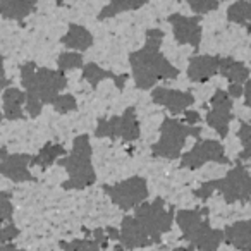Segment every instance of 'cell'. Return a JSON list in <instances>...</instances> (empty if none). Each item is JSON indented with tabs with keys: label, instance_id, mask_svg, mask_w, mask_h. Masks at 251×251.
Returning a JSON list of instances; mask_svg holds the SVG:
<instances>
[{
	"label": "cell",
	"instance_id": "74e56055",
	"mask_svg": "<svg viewBox=\"0 0 251 251\" xmlns=\"http://www.w3.org/2000/svg\"><path fill=\"white\" fill-rule=\"evenodd\" d=\"M105 230V234H108V239H115L117 241L119 239V230L117 229H114V227H107V229H103Z\"/></svg>",
	"mask_w": 251,
	"mask_h": 251
},
{
	"label": "cell",
	"instance_id": "cb8c5ba5",
	"mask_svg": "<svg viewBox=\"0 0 251 251\" xmlns=\"http://www.w3.org/2000/svg\"><path fill=\"white\" fill-rule=\"evenodd\" d=\"M251 18V5L248 0H237L227 9V19L234 25L248 26Z\"/></svg>",
	"mask_w": 251,
	"mask_h": 251
},
{
	"label": "cell",
	"instance_id": "836d02e7",
	"mask_svg": "<svg viewBox=\"0 0 251 251\" xmlns=\"http://www.w3.org/2000/svg\"><path fill=\"white\" fill-rule=\"evenodd\" d=\"M184 119H186V124L188 126H196L200 121H201L200 114L195 110H184Z\"/></svg>",
	"mask_w": 251,
	"mask_h": 251
},
{
	"label": "cell",
	"instance_id": "7402d4cb",
	"mask_svg": "<svg viewBox=\"0 0 251 251\" xmlns=\"http://www.w3.org/2000/svg\"><path fill=\"white\" fill-rule=\"evenodd\" d=\"M148 0H110L107 5L100 11L98 19L103 21V19L114 18V16L121 14V12H129V11H138L141 9Z\"/></svg>",
	"mask_w": 251,
	"mask_h": 251
},
{
	"label": "cell",
	"instance_id": "603a6c76",
	"mask_svg": "<svg viewBox=\"0 0 251 251\" xmlns=\"http://www.w3.org/2000/svg\"><path fill=\"white\" fill-rule=\"evenodd\" d=\"M66 150H64L62 145H53L47 143L42 150L36 153V157H31V165H38V167H49V165L55 164L57 158L64 157ZM29 165V167H31Z\"/></svg>",
	"mask_w": 251,
	"mask_h": 251
},
{
	"label": "cell",
	"instance_id": "d590c367",
	"mask_svg": "<svg viewBox=\"0 0 251 251\" xmlns=\"http://www.w3.org/2000/svg\"><path fill=\"white\" fill-rule=\"evenodd\" d=\"M95 234V239L98 243V246H105V243H107V236H105V230L103 229H95L93 230Z\"/></svg>",
	"mask_w": 251,
	"mask_h": 251
},
{
	"label": "cell",
	"instance_id": "7bdbcfd3",
	"mask_svg": "<svg viewBox=\"0 0 251 251\" xmlns=\"http://www.w3.org/2000/svg\"><path fill=\"white\" fill-rule=\"evenodd\" d=\"M2 119H4V114H2V112H0V122H2Z\"/></svg>",
	"mask_w": 251,
	"mask_h": 251
},
{
	"label": "cell",
	"instance_id": "3957f363",
	"mask_svg": "<svg viewBox=\"0 0 251 251\" xmlns=\"http://www.w3.org/2000/svg\"><path fill=\"white\" fill-rule=\"evenodd\" d=\"M91 153L93 150H91L90 138L86 134L77 136L73 143L71 155H64L59 160V165H62L69 176V179L62 182L64 189L67 191L69 189H84L95 184L97 174H95L93 164H91Z\"/></svg>",
	"mask_w": 251,
	"mask_h": 251
},
{
	"label": "cell",
	"instance_id": "ba28073f",
	"mask_svg": "<svg viewBox=\"0 0 251 251\" xmlns=\"http://www.w3.org/2000/svg\"><path fill=\"white\" fill-rule=\"evenodd\" d=\"M103 191L108 195V198L112 200L114 205H117L121 210L127 212V210H133L134 206H138L140 203H143L148 198V184L143 177L140 176H133V177H127L121 182H115V184H105Z\"/></svg>",
	"mask_w": 251,
	"mask_h": 251
},
{
	"label": "cell",
	"instance_id": "8d00e7d4",
	"mask_svg": "<svg viewBox=\"0 0 251 251\" xmlns=\"http://www.w3.org/2000/svg\"><path fill=\"white\" fill-rule=\"evenodd\" d=\"M126 81H127V74H115V79H114V83H115V86L119 88V90H122L124 88V84H126Z\"/></svg>",
	"mask_w": 251,
	"mask_h": 251
},
{
	"label": "cell",
	"instance_id": "60d3db41",
	"mask_svg": "<svg viewBox=\"0 0 251 251\" xmlns=\"http://www.w3.org/2000/svg\"><path fill=\"white\" fill-rule=\"evenodd\" d=\"M9 84H11V81H0V91H2V90H4V88H7L9 86Z\"/></svg>",
	"mask_w": 251,
	"mask_h": 251
},
{
	"label": "cell",
	"instance_id": "ac0fdd59",
	"mask_svg": "<svg viewBox=\"0 0 251 251\" xmlns=\"http://www.w3.org/2000/svg\"><path fill=\"white\" fill-rule=\"evenodd\" d=\"M25 91L19 88H7L2 97V103H4V117L7 121H21L25 119V112H23V105H25Z\"/></svg>",
	"mask_w": 251,
	"mask_h": 251
},
{
	"label": "cell",
	"instance_id": "1f68e13d",
	"mask_svg": "<svg viewBox=\"0 0 251 251\" xmlns=\"http://www.w3.org/2000/svg\"><path fill=\"white\" fill-rule=\"evenodd\" d=\"M237 136L241 140V145H243V153H241V158L243 160H248L251 155V148H250V141H251V127L248 122H241V127L237 131Z\"/></svg>",
	"mask_w": 251,
	"mask_h": 251
},
{
	"label": "cell",
	"instance_id": "e0dca14e",
	"mask_svg": "<svg viewBox=\"0 0 251 251\" xmlns=\"http://www.w3.org/2000/svg\"><path fill=\"white\" fill-rule=\"evenodd\" d=\"M38 0H0V16L12 21L26 19L36 7Z\"/></svg>",
	"mask_w": 251,
	"mask_h": 251
},
{
	"label": "cell",
	"instance_id": "7a4b0ae2",
	"mask_svg": "<svg viewBox=\"0 0 251 251\" xmlns=\"http://www.w3.org/2000/svg\"><path fill=\"white\" fill-rule=\"evenodd\" d=\"M206 217V206H201V210H179L176 213V222L191 248L200 251H215L224 243V230L210 227Z\"/></svg>",
	"mask_w": 251,
	"mask_h": 251
},
{
	"label": "cell",
	"instance_id": "8992f818",
	"mask_svg": "<svg viewBox=\"0 0 251 251\" xmlns=\"http://www.w3.org/2000/svg\"><path fill=\"white\" fill-rule=\"evenodd\" d=\"M201 134V127L200 126H188L182 122L176 121V119H164L160 126V138L157 143L151 147V153L155 157L169 158V160H176L181 157V151L186 145V140L189 136L198 138Z\"/></svg>",
	"mask_w": 251,
	"mask_h": 251
},
{
	"label": "cell",
	"instance_id": "d6a6232c",
	"mask_svg": "<svg viewBox=\"0 0 251 251\" xmlns=\"http://www.w3.org/2000/svg\"><path fill=\"white\" fill-rule=\"evenodd\" d=\"M18 236H19V229L12 222H7L4 227H0V246L7 244L9 241H12Z\"/></svg>",
	"mask_w": 251,
	"mask_h": 251
},
{
	"label": "cell",
	"instance_id": "30bf717a",
	"mask_svg": "<svg viewBox=\"0 0 251 251\" xmlns=\"http://www.w3.org/2000/svg\"><path fill=\"white\" fill-rule=\"evenodd\" d=\"M212 108L206 114V122L212 129L217 131L220 138H226L229 134V124L234 119L232 114V98L224 90H215L213 97L210 98Z\"/></svg>",
	"mask_w": 251,
	"mask_h": 251
},
{
	"label": "cell",
	"instance_id": "9a60e30c",
	"mask_svg": "<svg viewBox=\"0 0 251 251\" xmlns=\"http://www.w3.org/2000/svg\"><path fill=\"white\" fill-rule=\"evenodd\" d=\"M220 57L217 55H195L189 59L188 77L193 83H205L219 73Z\"/></svg>",
	"mask_w": 251,
	"mask_h": 251
},
{
	"label": "cell",
	"instance_id": "5bb4252c",
	"mask_svg": "<svg viewBox=\"0 0 251 251\" xmlns=\"http://www.w3.org/2000/svg\"><path fill=\"white\" fill-rule=\"evenodd\" d=\"M151 100H153L155 103L165 107L174 115L182 114V112L188 110V108L195 103L193 93H189V91H181V90H172V88H165V86L153 88V91H151Z\"/></svg>",
	"mask_w": 251,
	"mask_h": 251
},
{
	"label": "cell",
	"instance_id": "8fae6325",
	"mask_svg": "<svg viewBox=\"0 0 251 251\" xmlns=\"http://www.w3.org/2000/svg\"><path fill=\"white\" fill-rule=\"evenodd\" d=\"M31 155L9 153L5 148H0V174L14 182L35 181V176L29 171Z\"/></svg>",
	"mask_w": 251,
	"mask_h": 251
},
{
	"label": "cell",
	"instance_id": "d6986e66",
	"mask_svg": "<svg viewBox=\"0 0 251 251\" xmlns=\"http://www.w3.org/2000/svg\"><path fill=\"white\" fill-rule=\"evenodd\" d=\"M219 73L224 77L230 81V84H244L250 79V69L244 62L236 60L232 57H224L220 59L219 64Z\"/></svg>",
	"mask_w": 251,
	"mask_h": 251
},
{
	"label": "cell",
	"instance_id": "f546056e",
	"mask_svg": "<svg viewBox=\"0 0 251 251\" xmlns=\"http://www.w3.org/2000/svg\"><path fill=\"white\" fill-rule=\"evenodd\" d=\"M188 5L195 14H208L219 9V0H188Z\"/></svg>",
	"mask_w": 251,
	"mask_h": 251
},
{
	"label": "cell",
	"instance_id": "44dd1931",
	"mask_svg": "<svg viewBox=\"0 0 251 251\" xmlns=\"http://www.w3.org/2000/svg\"><path fill=\"white\" fill-rule=\"evenodd\" d=\"M119 138L124 141H134L140 138V122L133 107L126 108L124 114L119 115Z\"/></svg>",
	"mask_w": 251,
	"mask_h": 251
},
{
	"label": "cell",
	"instance_id": "d4e9b609",
	"mask_svg": "<svg viewBox=\"0 0 251 251\" xmlns=\"http://www.w3.org/2000/svg\"><path fill=\"white\" fill-rule=\"evenodd\" d=\"M83 77L91 84V88H97L98 83H101V81H105V79L114 81L115 74L103 69V67H100L98 64L90 62V64H86V66H83Z\"/></svg>",
	"mask_w": 251,
	"mask_h": 251
},
{
	"label": "cell",
	"instance_id": "2e32d148",
	"mask_svg": "<svg viewBox=\"0 0 251 251\" xmlns=\"http://www.w3.org/2000/svg\"><path fill=\"white\" fill-rule=\"evenodd\" d=\"M224 241L239 251H250L251 248V226L248 220H237L232 226L226 227Z\"/></svg>",
	"mask_w": 251,
	"mask_h": 251
},
{
	"label": "cell",
	"instance_id": "277c9868",
	"mask_svg": "<svg viewBox=\"0 0 251 251\" xmlns=\"http://www.w3.org/2000/svg\"><path fill=\"white\" fill-rule=\"evenodd\" d=\"M213 191H219L229 205L237 201L246 203L251 193V177L248 172V165L237 162L236 167L230 169L222 179L203 182L195 191V196L200 200H208L213 195Z\"/></svg>",
	"mask_w": 251,
	"mask_h": 251
},
{
	"label": "cell",
	"instance_id": "52a82bcc",
	"mask_svg": "<svg viewBox=\"0 0 251 251\" xmlns=\"http://www.w3.org/2000/svg\"><path fill=\"white\" fill-rule=\"evenodd\" d=\"M134 217L140 220L153 243H160L162 234L169 232L174 222V210L167 206L162 198H155L150 203H140L134 206Z\"/></svg>",
	"mask_w": 251,
	"mask_h": 251
},
{
	"label": "cell",
	"instance_id": "4316f807",
	"mask_svg": "<svg viewBox=\"0 0 251 251\" xmlns=\"http://www.w3.org/2000/svg\"><path fill=\"white\" fill-rule=\"evenodd\" d=\"M57 66H59V71H69V69H79L83 67V55L77 52H62L57 59Z\"/></svg>",
	"mask_w": 251,
	"mask_h": 251
},
{
	"label": "cell",
	"instance_id": "f1b7e54d",
	"mask_svg": "<svg viewBox=\"0 0 251 251\" xmlns=\"http://www.w3.org/2000/svg\"><path fill=\"white\" fill-rule=\"evenodd\" d=\"M64 251H100L97 241L93 239H74L71 243H60Z\"/></svg>",
	"mask_w": 251,
	"mask_h": 251
},
{
	"label": "cell",
	"instance_id": "4fadbf2b",
	"mask_svg": "<svg viewBox=\"0 0 251 251\" xmlns=\"http://www.w3.org/2000/svg\"><path fill=\"white\" fill-rule=\"evenodd\" d=\"M119 243L122 250H136V248H147L155 244L148 232L143 229L140 220L134 215H127L122 219L121 229H119Z\"/></svg>",
	"mask_w": 251,
	"mask_h": 251
},
{
	"label": "cell",
	"instance_id": "7c38bea8",
	"mask_svg": "<svg viewBox=\"0 0 251 251\" xmlns=\"http://www.w3.org/2000/svg\"><path fill=\"white\" fill-rule=\"evenodd\" d=\"M169 23L172 26L174 38L179 43L198 49L200 43H201V26H200L198 16L172 14L169 16Z\"/></svg>",
	"mask_w": 251,
	"mask_h": 251
},
{
	"label": "cell",
	"instance_id": "484cf974",
	"mask_svg": "<svg viewBox=\"0 0 251 251\" xmlns=\"http://www.w3.org/2000/svg\"><path fill=\"white\" fill-rule=\"evenodd\" d=\"M97 138H119V115L108 119H100L97 129H95Z\"/></svg>",
	"mask_w": 251,
	"mask_h": 251
},
{
	"label": "cell",
	"instance_id": "ffe728a7",
	"mask_svg": "<svg viewBox=\"0 0 251 251\" xmlns=\"http://www.w3.org/2000/svg\"><path fill=\"white\" fill-rule=\"evenodd\" d=\"M60 42H62L67 49L77 50V52H84V50H88L91 45H93V35H91L84 26L71 25Z\"/></svg>",
	"mask_w": 251,
	"mask_h": 251
},
{
	"label": "cell",
	"instance_id": "83f0119b",
	"mask_svg": "<svg viewBox=\"0 0 251 251\" xmlns=\"http://www.w3.org/2000/svg\"><path fill=\"white\" fill-rule=\"evenodd\" d=\"M52 107L59 114H67V112H74L77 108V101L73 95H57L52 101Z\"/></svg>",
	"mask_w": 251,
	"mask_h": 251
},
{
	"label": "cell",
	"instance_id": "e575fe53",
	"mask_svg": "<svg viewBox=\"0 0 251 251\" xmlns=\"http://www.w3.org/2000/svg\"><path fill=\"white\" fill-rule=\"evenodd\" d=\"M243 86L244 84H230L229 90H227V95L230 98H241L243 97Z\"/></svg>",
	"mask_w": 251,
	"mask_h": 251
},
{
	"label": "cell",
	"instance_id": "b9f144b4",
	"mask_svg": "<svg viewBox=\"0 0 251 251\" xmlns=\"http://www.w3.org/2000/svg\"><path fill=\"white\" fill-rule=\"evenodd\" d=\"M193 250H195V248L189 246V248H176V250H172V251H193Z\"/></svg>",
	"mask_w": 251,
	"mask_h": 251
},
{
	"label": "cell",
	"instance_id": "ab89813d",
	"mask_svg": "<svg viewBox=\"0 0 251 251\" xmlns=\"http://www.w3.org/2000/svg\"><path fill=\"white\" fill-rule=\"evenodd\" d=\"M0 251H25V250H19V248H16L14 244H2V246H0Z\"/></svg>",
	"mask_w": 251,
	"mask_h": 251
},
{
	"label": "cell",
	"instance_id": "5b68a950",
	"mask_svg": "<svg viewBox=\"0 0 251 251\" xmlns=\"http://www.w3.org/2000/svg\"><path fill=\"white\" fill-rule=\"evenodd\" d=\"M164 31L158 28L148 29L145 47L141 50H136L129 55L131 67L138 66L150 71L157 79H176L179 76V69L172 66L164 53L160 52V45L164 42Z\"/></svg>",
	"mask_w": 251,
	"mask_h": 251
},
{
	"label": "cell",
	"instance_id": "4dcf8cb0",
	"mask_svg": "<svg viewBox=\"0 0 251 251\" xmlns=\"http://www.w3.org/2000/svg\"><path fill=\"white\" fill-rule=\"evenodd\" d=\"M14 206L11 201V195L5 191H0V226L4 222H12Z\"/></svg>",
	"mask_w": 251,
	"mask_h": 251
},
{
	"label": "cell",
	"instance_id": "f35d334b",
	"mask_svg": "<svg viewBox=\"0 0 251 251\" xmlns=\"http://www.w3.org/2000/svg\"><path fill=\"white\" fill-rule=\"evenodd\" d=\"M0 81H7L5 71H4V57H2V53H0Z\"/></svg>",
	"mask_w": 251,
	"mask_h": 251
},
{
	"label": "cell",
	"instance_id": "6da1fadb",
	"mask_svg": "<svg viewBox=\"0 0 251 251\" xmlns=\"http://www.w3.org/2000/svg\"><path fill=\"white\" fill-rule=\"evenodd\" d=\"M21 83L25 86V103L29 117L35 119L42 114L43 105H52L53 98L67 86V77L62 71L49 67H36L35 62L21 66Z\"/></svg>",
	"mask_w": 251,
	"mask_h": 251
},
{
	"label": "cell",
	"instance_id": "9c48e42d",
	"mask_svg": "<svg viewBox=\"0 0 251 251\" xmlns=\"http://www.w3.org/2000/svg\"><path fill=\"white\" fill-rule=\"evenodd\" d=\"M208 162H217V164L229 165V158L226 157L224 147L215 140H203L198 141L188 153L181 157V167L184 169H198Z\"/></svg>",
	"mask_w": 251,
	"mask_h": 251
}]
</instances>
